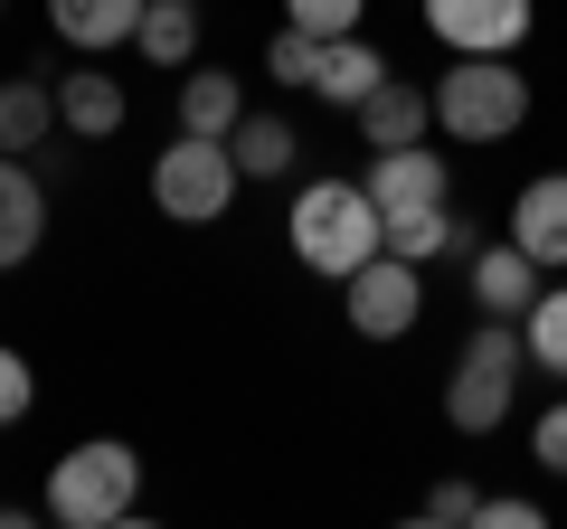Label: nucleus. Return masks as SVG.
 <instances>
[{
	"instance_id": "f257e3e1",
	"label": "nucleus",
	"mask_w": 567,
	"mask_h": 529,
	"mask_svg": "<svg viewBox=\"0 0 567 529\" xmlns=\"http://www.w3.org/2000/svg\"><path fill=\"white\" fill-rule=\"evenodd\" d=\"M39 510L58 529H123L142 510V454L123 445V435H85L76 454L48 464V501Z\"/></svg>"
},
{
	"instance_id": "f03ea898",
	"label": "nucleus",
	"mask_w": 567,
	"mask_h": 529,
	"mask_svg": "<svg viewBox=\"0 0 567 529\" xmlns=\"http://www.w3.org/2000/svg\"><path fill=\"white\" fill-rule=\"evenodd\" d=\"M284 237H293V256H303L312 274L341 284V274H360V264L388 246V227H379V199H369L360 180H303V189H293Z\"/></svg>"
},
{
	"instance_id": "7ed1b4c3",
	"label": "nucleus",
	"mask_w": 567,
	"mask_h": 529,
	"mask_svg": "<svg viewBox=\"0 0 567 529\" xmlns=\"http://www.w3.org/2000/svg\"><path fill=\"white\" fill-rule=\"evenodd\" d=\"M520 378H529V341H520V322H492V312H483V331L464 341V360H454V378H445V426H454V435H492V426H511V397H520Z\"/></svg>"
},
{
	"instance_id": "20e7f679",
	"label": "nucleus",
	"mask_w": 567,
	"mask_h": 529,
	"mask_svg": "<svg viewBox=\"0 0 567 529\" xmlns=\"http://www.w3.org/2000/svg\"><path fill=\"white\" fill-rule=\"evenodd\" d=\"M425 95H435V133L454 143H511L529 123V76L511 58H454Z\"/></svg>"
},
{
	"instance_id": "39448f33",
	"label": "nucleus",
	"mask_w": 567,
	"mask_h": 529,
	"mask_svg": "<svg viewBox=\"0 0 567 529\" xmlns=\"http://www.w3.org/2000/svg\"><path fill=\"white\" fill-rule=\"evenodd\" d=\"M237 189H246V170H237V152H227L218 133H181V143L152 162V208L181 218V227H218L227 208H237Z\"/></svg>"
},
{
	"instance_id": "423d86ee",
	"label": "nucleus",
	"mask_w": 567,
	"mask_h": 529,
	"mask_svg": "<svg viewBox=\"0 0 567 529\" xmlns=\"http://www.w3.org/2000/svg\"><path fill=\"white\" fill-rule=\"evenodd\" d=\"M341 312H350L360 341H406L416 312H425V264H406V256H388V246H379L360 274H341Z\"/></svg>"
},
{
	"instance_id": "0eeeda50",
	"label": "nucleus",
	"mask_w": 567,
	"mask_h": 529,
	"mask_svg": "<svg viewBox=\"0 0 567 529\" xmlns=\"http://www.w3.org/2000/svg\"><path fill=\"white\" fill-rule=\"evenodd\" d=\"M425 29L454 58H511L529 39V0H425Z\"/></svg>"
},
{
	"instance_id": "6e6552de",
	"label": "nucleus",
	"mask_w": 567,
	"mask_h": 529,
	"mask_svg": "<svg viewBox=\"0 0 567 529\" xmlns=\"http://www.w3.org/2000/svg\"><path fill=\"white\" fill-rule=\"evenodd\" d=\"M360 189L379 199V227L416 218V208H445V162H435L425 143H398V152H379V162L360 170Z\"/></svg>"
},
{
	"instance_id": "1a4fd4ad",
	"label": "nucleus",
	"mask_w": 567,
	"mask_h": 529,
	"mask_svg": "<svg viewBox=\"0 0 567 529\" xmlns=\"http://www.w3.org/2000/svg\"><path fill=\"white\" fill-rule=\"evenodd\" d=\"M511 246H529L539 274H558V264H567V170H539V180L511 199Z\"/></svg>"
},
{
	"instance_id": "9d476101",
	"label": "nucleus",
	"mask_w": 567,
	"mask_h": 529,
	"mask_svg": "<svg viewBox=\"0 0 567 529\" xmlns=\"http://www.w3.org/2000/svg\"><path fill=\"white\" fill-rule=\"evenodd\" d=\"M473 303L492 312V322H520L529 303H539V256L529 246H473Z\"/></svg>"
},
{
	"instance_id": "9b49d317",
	"label": "nucleus",
	"mask_w": 567,
	"mask_h": 529,
	"mask_svg": "<svg viewBox=\"0 0 567 529\" xmlns=\"http://www.w3.org/2000/svg\"><path fill=\"white\" fill-rule=\"evenodd\" d=\"M123 114H133L123 76H104V66H76V76H58V123L76 133V143H114Z\"/></svg>"
},
{
	"instance_id": "f8f14e48",
	"label": "nucleus",
	"mask_w": 567,
	"mask_h": 529,
	"mask_svg": "<svg viewBox=\"0 0 567 529\" xmlns=\"http://www.w3.org/2000/svg\"><path fill=\"white\" fill-rule=\"evenodd\" d=\"M39 237H48V189H39V170H29V162L0 152V274L39 256Z\"/></svg>"
},
{
	"instance_id": "ddd939ff",
	"label": "nucleus",
	"mask_w": 567,
	"mask_h": 529,
	"mask_svg": "<svg viewBox=\"0 0 567 529\" xmlns=\"http://www.w3.org/2000/svg\"><path fill=\"white\" fill-rule=\"evenodd\" d=\"M369 85H388V58L360 39V29H341V39H322V58H312V95L341 104V114H360Z\"/></svg>"
},
{
	"instance_id": "4468645a",
	"label": "nucleus",
	"mask_w": 567,
	"mask_h": 529,
	"mask_svg": "<svg viewBox=\"0 0 567 529\" xmlns=\"http://www.w3.org/2000/svg\"><path fill=\"white\" fill-rule=\"evenodd\" d=\"M425 123H435V95L425 85H369L360 95V143L369 152H398V143H425Z\"/></svg>"
},
{
	"instance_id": "2eb2a0df",
	"label": "nucleus",
	"mask_w": 567,
	"mask_h": 529,
	"mask_svg": "<svg viewBox=\"0 0 567 529\" xmlns=\"http://www.w3.org/2000/svg\"><path fill=\"white\" fill-rule=\"evenodd\" d=\"M48 133H58V85H48V76H10V85H0V152L29 162Z\"/></svg>"
},
{
	"instance_id": "dca6fc26",
	"label": "nucleus",
	"mask_w": 567,
	"mask_h": 529,
	"mask_svg": "<svg viewBox=\"0 0 567 529\" xmlns=\"http://www.w3.org/2000/svg\"><path fill=\"white\" fill-rule=\"evenodd\" d=\"M48 29L66 48H123L142 29V0H48Z\"/></svg>"
},
{
	"instance_id": "f3484780",
	"label": "nucleus",
	"mask_w": 567,
	"mask_h": 529,
	"mask_svg": "<svg viewBox=\"0 0 567 529\" xmlns=\"http://www.w3.org/2000/svg\"><path fill=\"white\" fill-rule=\"evenodd\" d=\"M227 152H237V170H246V180H284V170L303 162V143H293V123H284V114H256V104L237 114Z\"/></svg>"
},
{
	"instance_id": "a211bd4d",
	"label": "nucleus",
	"mask_w": 567,
	"mask_h": 529,
	"mask_svg": "<svg viewBox=\"0 0 567 529\" xmlns=\"http://www.w3.org/2000/svg\"><path fill=\"white\" fill-rule=\"evenodd\" d=\"M133 48L152 66H189V58H199V0H142Z\"/></svg>"
},
{
	"instance_id": "6ab92c4d",
	"label": "nucleus",
	"mask_w": 567,
	"mask_h": 529,
	"mask_svg": "<svg viewBox=\"0 0 567 529\" xmlns=\"http://www.w3.org/2000/svg\"><path fill=\"white\" fill-rule=\"evenodd\" d=\"M237 114H246V85L227 76V66H199V76L181 85V133H237Z\"/></svg>"
},
{
	"instance_id": "aec40b11",
	"label": "nucleus",
	"mask_w": 567,
	"mask_h": 529,
	"mask_svg": "<svg viewBox=\"0 0 567 529\" xmlns=\"http://www.w3.org/2000/svg\"><path fill=\"white\" fill-rule=\"evenodd\" d=\"M520 341H529V369L567 378V284H539V303L520 312Z\"/></svg>"
},
{
	"instance_id": "412c9836",
	"label": "nucleus",
	"mask_w": 567,
	"mask_h": 529,
	"mask_svg": "<svg viewBox=\"0 0 567 529\" xmlns=\"http://www.w3.org/2000/svg\"><path fill=\"white\" fill-rule=\"evenodd\" d=\"M312 58H322V39H312V29H293V20L265 39V76H275V85H312Z\"/></svg>"
},
{
	"instance_id": "4be33fe9",
	"label": "nucleus",
	"mask_w": 567,
	"mask_h": 529,
	"mask_svg": "<svg viewBox=\"0 0 567 529\" xmlns=\"http://www.w3.org/2000/svg\"><path fill=\"white\" fill-rule=\"evenodd\" d=\"M360 10H369V0H284V20L312 29V39H341V29H360Z\"/></svg>"
},
{
	"instance_id": "5701e85b",
	"label": "nucleus",
	"mask_w": 567,
	"mask_h": 529,
	"mask_svg": "<svg viewBox=\"0 0 567 529\" xmlns=\"http://www.w3.org/2000/svg\"><path fill=\"white\" fill-rule=\"evenodd\" d=\"M39 407V378H29V360L10 341H0V426H20V416Z\"/></svg>"
},
{
	"instance_id": "b1692460",
	"label": "nucleus",
	"mask_w": 567,
	"mask_h": 529,
	"mask_svg": "<svg viewBox=\"0 0 567 529\" xmlns=\"http://www.w3.org/2000/svg\"><path fill=\"white\" fill-rule=\"evenodd\" d=\"M473 510H483L473 483H435V491H425V520H435V529H473Z\"/></svg>"
},
{
	"instance_id": "393cba45",
	"label": "nucleus",
	"mask_w": 567,
	"mask_h": 529,
	"mask_svg": "<svg viewBox=\"0 0 567 529\" xmlns=\"http://www.w3.org/2000/svg\"><path fill=\"white\" fill-rule=\"evenodd\" d=\"M529 454H539L548 473H567V397H558V407H539V426H529Z\"/></svg>"
},
{
	"instance_id": "a878e982",
	"label": "nucleus",
	"mask_w": 567,
	"mask_h": 529,
	"mask_svg": "<svg viewBox=\"0 0 567 529\" xmlns=\"http://www.w3.org/2000/svg\"><path fill=\"white\" fill-rule=\"evenodd\" d=\"M473 520H483V529H539L548 510H539V501H520V491H502V501H483Z\"/></svg>"
},
{
	"instance_id": "bb28decb",
	"label": "nucleus",
	"mask_w": 567,
	"mask_h": 529,
	"mask_svg": "<svg viewBox=\"0 0 567 529\" xmlns=\"http://www.w3.org/2000/svg\"><path fill=\"white\" fill-rule=\"evenodd\" d=\"M0 10H10V0H0Z\"/></svg>"
}]
</instances>
